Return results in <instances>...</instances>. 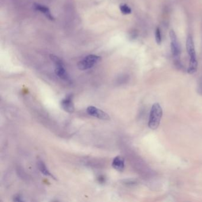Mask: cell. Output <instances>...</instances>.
Returning <instances> with one entry per match:
<instances>
[{"mask_svg": "<svg viewBox=\"0 0 202 202\" xmlns=\"http://www.w3.org/2000/svg\"><path fill=\"white\" fill-rule=\"evenodd\" d=\"M162 116V110L158 103H155L152 105L150 119L148 122V126L151 129H157L160 126L161 120Z\"/></svg>", "mask_w": 202, "mask_h": 202, "instance_id": "cell-1", "label": "cell"}, {"mask_svg": "<svg viewBox=\"0 0 202 202\" xmlns=\"http://www.w3.org/2000/svg\"><path fill=\"white\" fill-rule=\"evenodd\" d=\"M169 34L171 39V50L174 58V64L177 67L180 68L181 67V63L180 60L181 49L179 43L177 40L176 34L173 30H171L169 31Z\"/></svg>", "mask_w": 202, "mask_h": 202, "instance_id": "cell-2", "label": "cell"}, {"mask_svg": "<svg viewBox=\"0 0 202 202\" xmlns=\"http://www.w3.org/2000/svg\"><path fill=\"white\" fill-rule=\"evenodd\" d=\"M51 60L52 62L55 64V72L56 75L59 77L60 79H62L64 80L68 81L69 80V77L68 74L63 62L62 60L58 58V56L53 55H51L50 56Z\"/></svg>", "mask_w": 202, "mask_h": 202, "instance_id": "cell-3", "label": "cell"}, {"mask_svg": "<svg viewBox=\"0 0 202 202\" xmlns=\"http://www.w3.org/2000/svg\"><path fill=\"white\" fill-rule=\"evenodd\" d=\"M101 60V57L95 55H90L84 59L81 60L78 63V68L80 70L84 71L89 69L95 65Z\"/></svg>", "mask_w": 202, "mask_h": 202, "instance_id": "cell-4", "label": "cell"}, {"mask_svg": "<svg viewBox=\"0 0 202 202\" xmlns=\"http://www.w3.org/2000/svg\"><path fill=\"white\" fill-rule=\"evenodd\" d=\"M73 94L67 95L60 102V106L64 110L68 113H73L75 111L74 104L73 102Z\"/></svg>", "mask_w": 202, "mask_h": 202, "instance_id": "cell-5", "label": "cell"}, {"mask_svg": "<svg viewBox=\"0 0 202 202\" xmlns=\"http://www.w3.org/2000/svg\"><path fill=\"white\" fill-rule=\"evenodd\" d=\"M87 113L94 118H98L101 120H109L110 116L104 111L97 109L94 106H89L87 109Z\"/></svg>", "mask_w": 202, "mask_h": 202, "instance_id": "cell-6", "label": "cell"}, {"mask_svg": "<svg viewBox=\"0 0 202 202\" xmlns=\"http://www.w3.org/2000/svg\"><path fill=\"white\" fill-rule=\"evenodd\" d=\"M186 49L190 58H196L193 40L191 36H188L186 41Z\"/></svg>", "mask_w": 202, "mask_h": 202, "instance_id": "cell-7", "label": "cell"}, {"mask_svg": "<svg viewBox=\"0 0 202 202\" xmlns=\"http://www.w3.org/2000/svg\"><path fill=\"white\" fill-rule=\"evenodd\" d=\"M112 167L118 171L122 172L125 169V160L123 157L118 156L112 161Z\"/></svg>", "mask_w": 202, "mask_h": 202, "instance_id": "cell-8", "label": "cell"}, {"mask_svg": "<svg viewBox=\"0 0 202 202\" xmlns=\"http://www.w3.org/2000/svg\"><path fill=\"white\" fill-rule=\"evenodd\" d=\"M34 9L37 11H39L41 12L43 14H45V16L47 17L48 19L51 20H53L54 18L53 17L52 14H51L50 10L46 6H44L42 5H41L39 4H34L33 5Z\"/></svg>", "mask_w": 202, "mask_h": 202, "instance_id": "cell-9", "label": "cell"}, {"mask_svg": "<svg viewBox=\"0 0 202 202\" xmlns=\"http://www.w3.org/2000/svg\"><path fill=\"white\" fill-rule=\"evenodd\" d=\"M37 168L39 169V171L42 173L43 175H45L46 176L51 177L53 179L56 180L55 177L49 171V170L47 168L46 165H45V164L44 163L43 161L41 160H39L37 162Z\"/></svg>", "mask_w": 202, "mask_h": 202, "instance_id": "cell-10", "label": "cell"}, {"mask_svg": "<svg viewBox=\"0 0 202 202\" xmlns=\"http://www.w3.org/2000/svg\"><path fill=\"white\" fill-rule=\"evenodd\" d=\"M197 60L196 58H190L189 65L187 69V72L190 74H193L197 71Z\"/></svg>", "mask_w": 202, "mask_h": 202, "instance_id": "cell-11", "label": "cell"}, {"mask_svg": "<svg viewBox=\"0 0 202 202\" xmlns=\"http://www.w3.org/2000/svg\"><path fill=\"white\" fill-rule=\"evenodd\" d=\"M120 11L122 13V14H125V15L129 14L132 12L131 9L126 4L120 5Z\"/></svg>", "mask_w": 202, "mask_h": 202, "instance_id": "cell-12", "label": "cell"}, {"mask_svg": "<svg viewBox=\"0 0 202 202\" xmlns=\"http://www.w3.org/2000/svg\"><path fill=\"white\" fill-rule=\"evenodd\" d=\"M155 41L156 42L158 45H160L161 41H162V39H161V31H160V28L157 27L155 30Z\"/></svg>", "mask_w": 202, "mask_h": 202, "instance_id": "cell-13", "label": "cell"}, {"mask_svg": "<svg viewBox=\"0 0 202 202\" xmlns=\"http://www.w3.org/2000/svg\"><path fill=\"white\" fill-rule=\"evenodd\" d=\"M14 201H16V202H23V200L22 199V197L19 194H17L16 196H15L14 197Z\"/></svg>", "mask_w": 202, "mask_h": 202, "instance_id": "cell-14", "label": "cell"}, {"mask_svg": "<svg viewBox=\"0 0 202 202\" xmlns=\"http://www.w3.org/2000/svg\"><path fill=\"white\" fill-rule=\"evenodd\" d=\"M200 93L202 94V81L200 84Z\"/></svg>", "mask_w": 202, "mask_h": 202, "instance_id": "cell-15", "label": "cell"}]
</instances>
